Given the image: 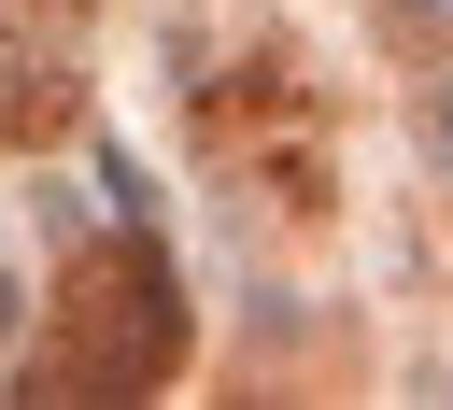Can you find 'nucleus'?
<instances>
[{
    "mask_svg": "<svg viewBox=\"0 0 453 410\" xmlns=\"http://www.w3.org/2000/svg\"><path fill=\"white\" fill-rule=\"evenodd\" d=\"M0 325H14V283H0Z\"/></svg>",
    "mask_w": 453,
    "mask_h": 410,
    "instance_id": "f257e3e1",
    "label": "nucleus"
}]
</instances>
